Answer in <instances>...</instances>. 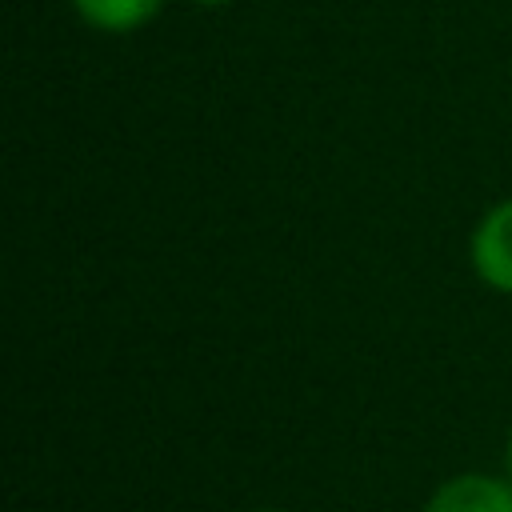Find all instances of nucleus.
<instances>
[{
    "instance_id": "1",
    "label": "nucleus",
    "mask_w": 512,
    "mask_h": 512,
    "mask_svg": "<svg viewBox=\"0 0 512 512\" xmlns=\"http://www.w3.org/2000/svg\"><path fill=\"white\" fill-rule=\"evenodd\" d=\"M468 260L488 288L512 292V196H504L476 220L468 240Z\"/></svg>"
},
{
    "instance_id": "2",
    "label": "nucleus",
    "mask_w": 512,
    "mask_h": 512,
    "mask_svg": "<svg viewBox=\"0 0 512 512\" xmlns=\"http://www.w3.org/2000/svg\"><path fill=\"white\" fill-rule=\"evenodd\" d=\"M424 512H512V484L500 476H484V472H464L444 480Z\"/></svg>"
},
{
    "instance_id": "3",
    "label": "nucleus",
    "mask_w": 512,
    "mask_h": 512,
    "mask_svg": "<svg viewBox=\"0 0 512 512\" xmlns=\"http://www.w3.org/2000/svg\"><path fill=\"white\" fill-rule=\"evenodd\" d=\"M160 4L164 0H72L76 16L100 32H136L160 12Z\"/></svg>"
},
{
    "instance_id": "4",
    "label": "nucleus",
    "mask_w": 512,
    "mask_h": 512,
    "mask_svg": "<svg viewBox=\"0 0 512 512\" xmlns=\"http://www.w3.org/2000/svg\"><path fill=\"white\" fill-rule=\"evenodd\" d=\"M192 4H208V8H216V4H232V0H192Z\"/></svg>"
},
{
    "instance_id": "5",
    "label": "nucleus",
    "mask_w": 512,
    "mask_h": 512,
    "mask_svg": "<svg viewBox=\"0 0 512 512\" xmlns=\"http://www.w3.org/2000/svg\"><path fill=\"white\" fill-rule=\"evenodd\" d=\"M504 456H508V476H512V436H508V452Z\"/></svg>"
},
{
    "instance_id": "6",
    "label": "nucleus",
    "mask_w": 512,
    "mask_h": 512,
    "mask_svg": "<svg viewBox=\"0 0 512 512\" xmlns=\"http://www.w3.org/2000/svg\"><path fill=\"white\" fill-rule=\"evenodd\" d=\"M260 512H284V508H260Z\"/></svg>"
}]
</instances>
